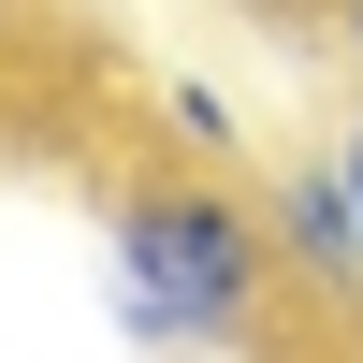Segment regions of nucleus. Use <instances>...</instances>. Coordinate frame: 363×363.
Segmentation results:
<instances>
[{
	"mask_svg": "<svg viewBox=\"0 0 363 363\" xmlns=\"http://www.w3.org/2000/svg\"><path fill=\"white\" fill-rule=\"evenodd\" d=\"M277 291H291V247L247 189H218V160H174V174H131L102 203V320L131 349H262L277 335Z\"/></svg>",
	"mask_w": 363,
	"mask_h": 363,
	"instance_id": "nucleus-1",
	"label": "nucleus"
},
{
	"mask_svg": "<svg viewBox=\"0 0 363 363\" xmlns=\"http://www.w3.org/2000/svg\"><path fill=\"white\" fill-rule=\"evenodd\" d=\"M262 218H277V247H291V291L363 306V189H349L335 145H320V160H291L277 189H262Z\"/></svg>",
	"mask_w": 363,
	"mask_h": 363,
	"instance_id": "nucleus-2",
	"label": "nucleus"
},
{
	"mask_svg": "<svg viewBox=\"0 0 363 363\" xmlns=\"http://www.w3.org/2000/svg\"><path fill=\"white\" fill-rule=\"evenodd\" d=\"M160 131L189 145V160H233V145H247V116H233V87H203V73H160Z\"/></svg>",
	"mask_w": 363,
	"mask_h": 363,
	"instance_id": "nucleus-3",
	"label": "nucleus"
},
{
	"mask_svg": "<svg viewBox=\"0 0 363 363\" xmlns=\"http://www.w3.org/2000/svg\"><path fill=\"white\" fill-rule=\"evenodd\" d=\"M335 160H349V189H363V102H349V116H335Z\"/></svg>",
	"mask_w": 363,
	"mask_h": 363,
	"instance_id": "nucleus-4",
	"label": "nucleus"
},
{
	"mask_svg": "<svg viewBox=\"0 0 363 363\" xmlns=\"http://www.w3.org/2000/svg\"><path fill=\"white\" fill-rule=\"evenodd\" d=\"M335 44H349V73H363V0H335Z\"/></svg>",
	"mask_w": 363,
	"mask_h": 363,
	"instance_id": "nucleus-5",
	"label": "nucleus"
},
{
	"mask_svg": "<svg viewBox=\"0 0 363 363\" xmlns=\"http://www.w3.org/2000/svg\"><path fill=\"white\" fill-rule=\"evenodd\" d=\"M0 58H15V0H0Z\"/></svg>",
	"mask_w": 363,
	"mask_h": 363,
	"instance_id": "nucleus-6",
	"label": "nucleus"
}]
</instances>
